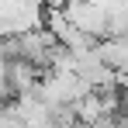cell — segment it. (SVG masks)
I'll use <instances>...</instances> for the list:
<instances>
[{
	"mask_svg": "<svg viewBox=\"0 0 128 128\" xmlns=\"http://www.w3.org/2000/svg\"><path fill=\"white\" fill-rule=\"evenodd\" d=\"M59 10H62L66 21L73 24L80 35H86L90 42H104L107 38V10L86 4V0H66Z\"/></svg>",
	"mask_w": 128,
	"mask_h": 128,
	"instance_id": "cell-1",
	"label": "cell"
},
{
	"mask_svg": "<svg viewBox=\"0 0 128 128\" xmlns=\"http://www.w3.org/2000/svg\"><path fill=\"white\" fill-rule=\"evenodd\" d=\"M94 48L114 76H128V42H97Z\"/></svg>",
	"mask_w": 128,
	"mask_h": 128,
	"instance_id": "cell-2",
	"label": "cell"
},
{
	"mask_svg": "<svg viewBox=\"0 0 128 128\" xmlns=\"http://www.w3.org/2000/svg\"><path fill=\"white\" fill-rule=\"evenodd\" d=\"M86 4H94V7H100V10H111L118 0H86Z\"/></svg>",
	"mask_w": 128,
	"mask_h": 128,
	"instance_id": "cell-3",
	"label": "cell"
}]
</instances>
